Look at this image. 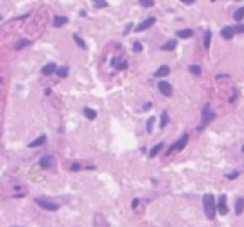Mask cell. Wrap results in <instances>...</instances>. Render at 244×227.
Instances as JSON below:
<instances>
[{
    "instance_id": "33",
    "label": "cell",
    "mask_w": 244,
    "mask_h": 227,
    "mask_svg": "<svg viewBox=\"0 0 244 227\" xmlns=\"http://www.w3.org/2000/svg\"><path fill=\"white\" fill-rule=\"evenodd\" d=\"M80 167H81L80 164H71V171H78Z\"/></svg>"
},
{
    "instance_id": "7",
    "label": "cell",
    "mask_w": 244,
    "mask_h": 227,
    "mask_svg": "<svg viewBox=\"0 0 244 227\" xmlns=\"http://www.w3.org/2000/svg\"><path fill=\"white\" fill-rule=\"evenodd\" d=\"M214 119V113L211 109H209V106H206V108L203 109V124H208V123H211Z\"/></svg>"
},
{
    "instance_id": "24",
    "label": "cell",
    "mask_w": 244,
    "mask_h": 227,
    "mask_svg": "<svg viewBox=\"0 0 244 227\" xmlns=\"http://www.w3.org/2000/svg\"><path fill=\"white\" fill-rule=\"evenodd\" d=\"M93 5L97 7V8H103V7H106V5H108V2H105V0H95Z\"/></svg>"
},
{
    "instance_id": "6",
    "label": "cell",
    "mask_w": 244,
    "mask_h": 227,
    "mask_svg": "<svg viewBox=\"0 0 244 227\" xmlns=\"http://www.w3.org/2000/svg\"><path fill=\"white\" fill-rule=\"evenodd\" d=\"M218 211L221 212V216H226L228 214V204H226V194H221L219 196V201H218Z\"/></svg>"
},
{
    "instance_id": "15",
    "label": "cell",
    "mask_w": 244,
    "mask_h": 227,
    "mask_svg": "<svg viewBox=\"0 0 244 227\" xmlns=\"http://www.w3.org/2000/svg\"><path fill=\"white\" fill-rule=\"evenodd\" d=\"M176 48V42L174 40H169L168 43H165V45L161 47V50H165V51H171V50H174Z\"/></svg>"
},
{
    "instance_id": "19",
    "label": "cell",
    "mask_w": 244,
    "mask_h": 227,
    "mask_svg": "<svg viewBox=\"0 0 244 227\" xmlns=\"http://www.w3.org/2000/svg\"><path fill=\"white\" fill-rule=\"evenodd\" d=\"M193 35V30H189V28H184V30H179L178 32V37L179 38H189Z\"/></svg>"
},
{
    "instance_id": "5",
    "label": "cell",
    "mask_w": 244,
    "mask_h": 227,
    "mask_svg": "<svg viewBox=\"0 0 244 227\" xmlns=\"http://www.w3.org/2000/svg\"><path fill=\"white\" fill-rule=\"evenodd\" d=\"M155 22H156V18H155V17L146 18L145 22H141L140 25H138V27L135 28V32H143V30H146V28H150L151 25H155Z\"/></svg>"
},
{
    "instance_id": "30",
    "label": "cell",
    "mask_w": 244,
    "mask_h": 227,
    "mask_svg": "<svg viewBox=\"0 0 244 227\" xmlns=\"http://www.w3.org/2000/svg\"><path fill=\"white\" fill-rule=\"evenodd\" d=\"M141 50H143L141 43L140 42H135V45H133V51H141Z\"/></svg>"
},
{
    "instance_id": "14",
    "label": "cell",
    "mask_w": 244,
    "mask_h": 227,
    "mask_svg": "<svg viewBox=\"0 0 244 227\" xmlns=\"http://www.w3.org/2000/svg\"><path fill=\"white\" fill-rule=\"evenodd\" d=\"M66 22H68V18H66V17H60L58 15V17L53 18V25L55 27H61V25H65Z\"/></svg>"
},
{
    "instance_id": "1",
    "label": "cell",
    "mask_w": 244,
    "mask_h": 227,
    "mask_svg": "<svg viewBox=\"0 0 244 227\" xmlns=\"http://www.w3.org/2000/svg\"><path fill=\"white\" fill-rule=\"evenodd\" d=\"M203 209H204V214H206L208 219L214 220V217H216V202H214L213 194L203 196Z\"/></svg>"
},
{
    "instance_id": "3",
    "label": "cell",
    "mask_w": 244,
    "mask_h": 227,
    "mask_svg": "<svg viewBox=\"0 0 244 227\" xmlns=\"http://www.w3.org/2000/svg\"><path fill=\"white\" fill-rule=\"evenodd\" d=\"M158 90L161 91L163 96H171V95H173V86H171L168 81H165V80H161L160 83H158Z\"/></svg>"
},
{
    "instance_id": "23",
    "label": "cell",
    "mask_w": 244,
    "mask_h": 227,
    "mask_svg": "<svg viewBox=\"0 0 244 227\" xmlns=\"http://www.w3.org/2000/svg\"><path fill=\"white\" fill-rule=\"evenodd\" d=\"M209 43H211V30H208L206 33H204V47H209Z\"/></svg>"
},
{
    "instance_id": "32",
    "label": "cell",
    "mask_w": 244,
    "mask_h": 227,
    "mask_svg": "<svg viewBox=\"0 0 244 227\" xmlns=\"http://www.w3.org/2000/svg\"><path fill=\"white\" fill-rule=\"evenodd\" d=\"M237 176H239V172H237V171H234V172H229V174H228V179H236Z\"/></svg>"
},
{
    "instance_id": "10",
    "label": "cell",
    "mask_w": 244,
    "mask_h": 227,
    "mask_svg": "<svg viewBox=\"0 0 244 227\" xmlns=\"http://www.w3.org/2000/svg\"><path fill=\"white\" fill-rule=\"evenodd\" d=\"M221 37H223V38H226V40H229V38H233V37H234L233 27H224L223 30H221Z\"/></svg>"
},
{
    "instance_id": "27",
    "label": "cell",
    "mask_w": 244,
    "mask_h": 227,
    "mask_svg": "<svg viewBox=\"0 0 244 227\" xmlns=\"http://www.w3.org/2000/svg\"><path fill=\"white\" fill-rule=\"evenodd\" d=\"M153 123H155V118H150V119H148V123H146V131H148V133L153 131Z\"/></svg>"
},
{
    "instance_id": "26",
    "label": "cell",
    "mask_w": 244,
    "mask_h": 227,
    "mask_svg": "<svg viewBox=\"0 0 244 227\" xmlns=\"http://www.w3.org/2000/svg\"><path fill=\"white\" fill-rule=\"evenodd\" d=\"M73 40L76 42V45H78V47H81V48H85V47H87V45H85V42L81 40V38H80L78 35H73Z\"/></svg>"
},
{
    "instance_id": "4",
    "label": "cell",
    "mask_w": 244,
    "mask_h": 227,
    "mask_svg": "<svg viewBox=\"0 0 244 227\" xmlns=\"http://www.w3.org/2000/svg\"><path fill=\"white\" fill-rule=\"evenodd\" d=\"M35 202L42 207V209H47V211H56L58 209V206H56L55 202H50V201H45V199H35Z\"/></svg>"
},
{
    "instance_id": "13",
    "label": "cell",
    "mask_w": 244,
    "mask_h": 227,
    "mask_svg": "<svg viewBox=\"0 0 244 227\" xmlns=\"http://www.w3.org/2000/svg\"><path fill=\"white\" fill-rule=\"evenodd\" d=\"M242 209H244V199H242V197H239V199L236 201V209H234V212H236L237 216H241Z\"/></svg>"
},
{
    "instance_id": "31",
    "label": "cell",
    "mask_w": 244,
    "mask_h": 227,
    "mask_svg": "<svg viewBox=\"0 0 244 227\" xmlns=\"http://www.w3.org/2000/svg\"><path fill=\"white\" fill-rule=\"evenodd\" d=\"M25 45H30V42H28V40H22V42L18 43V45H17L15 48H17V50H20V48H23Z\"/></svg>"
},
{
    "instance_id": "12",
    "label": "cell",
    "mask_w": 244,
    "mask_h": 227,
    "mask_svg": "<svg viewBox=\"0 0 244 227\" xmlns=\"http://www.w3.org/2000/svg\"><path fill=\"white\" fill-rule=\"evenodd\" d=\"M168 73H169V66L163 65V66H160V68H158V71H155V76H158V78H160V76H166Z\"/></svg>"
},
{
    "instance_id": "11",
    "label": "cell",
    "mask_w": 244,
    "mask_h": 227,
    "mask_svg": "<svg viewBox=\"0 0 244 227\" xmlns=\"http://www.w3.org/2000/svg\"><path fill=\"white\" fill-rule=\"evenodd\" d=\"M45 141H47V136H43V134H42V136H38L37 139H33V141L28 144V146H30V148H37V146H42Z\"/></svg>"
},
{
    "instance_id": "17",
    "label": "cell",
    "mask_w": 244,
    "mask_h": 227,
    "mask_svg": "<svg viewBox=\"0 0 244 227\" xmlns=\"http://www.w3.org/2000/svg\"><path fill=\"white\" fill-rule=\"evenodd\" d=\"M95 224H97L98 227H108V224L103 220V216H102V214H97V216H95Z\"/></svg>"
},
{
    "instance_id": "28",
    "label": "cell",
    "mask_w": 244,
    "mask_h": 227,
    "mask_svg": "<svg viewBox=\"0 0 244 227\" xmlns=\"http://www.w3.org/2000/svg\"><path fill=\"white\" fill-rule=\"evenodd\" d=\"M233 32H234V33H242V32H244V23H241V25H236V27H233Z\"/></svg>"
},
{
    "instance_id": "18",
    "label": "cell",
    "mask_w": 244,
    "mask_h": 227,
    "mask_svg": "<svg viewBox=\"0 0 244 227\" xmlns=\"http://www.w3.org/2000/svg\"><path fill=\"white\" fill-rule=\"evenodd\" d=\"M83 113H85V116H87L88 119H95V118H97V111L92 109V108H85Z\"/></svg>"
},
{
    "instance_id": "25",
    "label": "cell",
    "mask_w": 244,
    "mask_h": 227,
    "mask_svg": "<svg viewBox=\"0 0 244 227\" xmlns=\"http://www.w3.org/2000/svg\"><path fill=\"white\" fill-rule=\"evenodd\" d=\"M189 71H191V73H194V75H199V73H201V66L191 65V66H189Z\"/></svg>"
},
{
    "instance_id": "29",
    "label": "cell",
    "mask_w": 244,
    "mask_h": 227,
    "mask_svg": "<svg viewBox=\"0 0 244 227\" xmlns=\"http://www.w3.org/2000/svg\"><path fill=\"white\" fill-rule=\"evenodd\" d=\"M140 3H141L143 7H153V5H155V2H153V0H141Z\"/></svg>"
},
{
    "instance_id": "16",
    "label": "cell",
    "mask_w": 244,
    "mask_h": 227,
    "mask_svg": "<svg viewBox=\"0 0 244 227\" xmlns=\"http://www.w3.org/2000/svg\"><path fill=\"white\" fill-rule=\"evenodd\" d=\"M244 18V7H239L236 12H234V20L236 22H241Z\"/></svg>"
},
{
    "instance_id": "22",
    "label": "cell",
    "mask_w": 244,
    "mask_h": 227,
    "mask_svg": "<svg viewBox=\"0 0 244 227\" xmlns=\"http://www.w3.org/2000/svg\"><path fill=\"white\" fill-rule=\"evenodd\" d=\"M56 75H58L60 78H65V76L68 75V68H66V66H60V68H56Z\"/></svg>"
},
{
    "instance_id": "35",
    "label": "cell",
    "mask_w": 244,
    "mask_h": 227,
    "mask_svg": "<svg viewBox=\"0 0 244 227\" xmlns=\"http://www.w3.org/2000/svg\"><path fill=\"white\" fill-rule=\"evenodd\" d=\"M183 3H186V5H191V3H194V0H183Z\"/></svg>"
},
{
    "instance_id": "38",
    "label": "cell",
    "mask_w": 244,
    "mask_h": 227,
    "mask_svg": "<svg viewBox=\"0 0 244 227\" xmlns=\"http://www.w3.org/2000/svg\"><path fill=\"white\" fill-rule=\"evenodd\" d=\"M0 20H2V17H0Z\"/></svg>"
},
{
    "instance_id": "8",
    "label": "cell",
    "mask_w": 244,
    "mask_h": 227,
    "mask_svg": "<svg viewBox=\"0 0 244 227\" xmlns=\"http://www.w3.org/2000/svg\"><path fill=\"white\" fill-rule=\"evenodd\" d=\"M52 164H53V158H52V156H43V158H40V167L47 169V167H50Z\"/></svg>"
},
{
    "instance_id": "37",
    "label": "cell",
    "mask_w": 244,
    "mask_h": 227,
    "mask_svg": "<svg viewBox=\"0 0 244 227\" xmlns=\"http://www.w3.org/2000/svg\"><path fill=\"white\" fill-rule=\"evenodd\" d=\"M242 151H244V146H242Z\"/></svg>"
},
{
    "instance_id": "34",
    "label": "cell",
    "mask_w": 244,
    "mask_h": 227,
    "mask_svg": "<svg viewBox=\"0 0 244 227\" xmlns=\"http://www.w3.org/2000/svg\"><path fill=\"white\" fill-rule=\"evenodd\" d=\"M136 206H138V199H133V202H131V207H133V209H135Z\"/></svg>"
},
{
    "instance_id": "20",
    "label": "cell",
    "mask_w": 244,
    "mask_h": 227,
    "mask_svg": "<svg viewBox=\"0 0 244 227\" xmlns=\"http://www.w3.org/2000/svg\"><path fill=\"white\" fill-rule=\"evenodd\" d=\"M168 121H169L168 111H163V113H161V123H160V126H161V128H165L166 124H168Z\"/></svg>"
},
{
    "instance_id": "9",
    "label": "cell",
    "mask_w": 244,
    "mask_h": 227,
    "mask_svg": "<svg viewBox=\"0 0 244 227\" xmlns=\"http://www.w3.org/2000/svg\"><path fill=\"white\" fill-rule=\"evenodd\" d=\"M55 71H56L55 63H48V65H45L43 68H42V73H43L45 76H48V75H52V73H55Z\"/></svg>"
},
{
    "instance_id": "2",
    "label": "cell",
    "mask_w": 244,
    "mask_h": 227,
    "mask_svg": "<svg viewBox=\"0 0 244 227\" xmlns=\"http://www.w3.org/2000/svg\"><path fill=\"white\" fill-rule=\"evenodd\" d=\"M188 139H189V134H183V136H181L178 141L176 143H173L169 146V149L168 151H166V154H171V153H174V151H178V149H183L186 144H188Z\"/></svg>"
},
{
    "instance_id": "36",
    "label": "cell",
    "mask_w": 244,
    "mask_h": 227,
    "mask_svg": "<svg viewBox=\"0 0 244 227\" xmlns=\"http://www.w3.org/2000/svg\"><path fill=\"white\" fill-rule=\"evenodd\" d=\"M150 108H151V103H146V105H145V111H148Z\"/></svg>"
},
{
    "instance_id": "21",
    "label": "cell",
    "mask_w": 244,
    "mask_h": 227,
    "mask_svg": "<svg viewBox=\"0 0 244 227\" xmlns=\"http://www.w3.org/2000/svg\"><path fill=\"white\" fill-rule=\"evenodd\" d=\"M161 149H163V143H158L156 146H153V149H151V151H150V156H151V158H155L156 154H158V153L161 151Z\"/></svg>"
}]
</instances>
